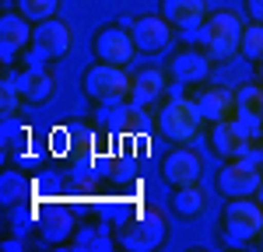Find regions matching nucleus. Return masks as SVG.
<instances>
[{
  "label": "nucleus",
  "mask_w": 263,
  "mask_h": 252,
  "mask_svg": "<svg viewBox=\"0 0 263 252\" xmlns=\"http://www.w3.org/2000/svg\"><path fill=\"white\" fill-rule=\"evenodd\" d=\"M197 42L203 46V53L211 60H232L242 46V21L232 11H218L211 18H203V25L197 28Z\"/></svg>",
  "instance_id": "1"
},
{
  "label": "nucleus",
  "mask_w": 263,
  "mask_h": 252,
  "mask_svg": "<svg viewBox=\"0 0 263 252\" xmlns=\"http://www.w3.org/2000/svg\"><path fill=\"white\" fill-rule=\"evenodd\" d=\"M130 88H134V77L123 74V67L116 63H95V67H84L81 74V91L99 105H120L130 98Z\"/></svg>",
  "instance_id": "2"
},
{
  "label": "nucleus",
  "mask_w": 263,
  "mask_h": 252,
  "mask_svg": "<svg viewBox=\"0 0 263 252\" xmlns=\"http://www.w3.org/2000/svg\"><path fill=\"white\" fill-rule=\"evenodd\" d=\"M200 109H197V98H172V102H165V109L158 112V130H162L168 140H193L197 133H200Z\"/></svg>",
  "instance_id": "3"
},
{
  "label": "nucleus",
  "mask_w": 263,
  "mask_h": 252,
  "mask_svg": "<svg viewBox=\"0 0 263 252\" xmlns=\"http://www.w3.org/2000/svg\"><path fill=\"white\" fill-rule=\"evenodd\" d=\"M263 231V203L239 196L224 207V235L232 238V245H242L249 238H260Z\"/></svg>",
  "instance_id": "4"
},
{
  "label": "nucleus",
  "mask_w": 263,
  "mask_h": 252,
  "mask_svg": "<svg viewBox=\"0 0 263 252\" xmlns=\"http://www.w3.org/2000/svg\"><path fill=\"white\" fill-rule=\"evenodd\" d=\"M260 182H263L260 165H253L249 158H232V161L218 172V189H221L228 200H239V196H256Z\"/></svg>",
  "instance_id": "5"
},
{
  "label": "nucleus",
  "mask_w": 263,
  "mask_h": 252,
  "mask_svg": "<svg viewBox=\"0 0 263 252\" xmlns=\"http://www.w3.org/2000/svg\"><path fill=\"white\" fill-rule=\"evenodd\" d=\"M70 25L60 18H46L35 25V35H32V53H35V60H60L67 56V49H70Z\"/></svg>",
  "instance_id": "6"
},
{
  "label": "nucleus",
  "mask_w": 263,
  "mask_h": 252,
  "mask_svg": "<svg viewBox=\"0 0 263 252\" xmlns=\"http://www.w3.org/2000/svg\"><path fill=\"white\" fill-rule=\"evenodd\" d=\"M126 32L134 35V46L141 53H162L172 42V25L162 14H134L126 21Z\"/></svg>",
  "instance_id": "7"
},
{
  "label": "nucleus",
  "mask_w": 263,
  "mask_h": 252,
  "mask_svg": "<svg viewBox=\"0 0 263 252\" xmlns=\"http://www.w3.org/2000/svg\"><path fill=\"white\" fill-rule=\"evenodd\" d=\"M162 235H165V221L155 210H147L141 217H134L126 228H120V245L130 252H151V249H158Z\"/></svg>",
  "instance_id": "8"
},
{
  "label": "nucleus",
  "mask_w": 263,
  "mask_h": 252,
  "mask_svg": "<svg viewBox=\"0 0 263 252\" xmlns=\"http://www.w3.org/2000/svg\"><path fill=\"white\" fill-rule=\"evenodd\" d=\"M91 49H95V56H99L102 63H116V67H126V63L134 60V53H137L134 35H130L126 28H116V25H109V28L95 32Z\"/></svg>",
  "instance_id": "9"
},
{
  "label": "nucleus",
  "mask_w": 263,
  "mask_h": 252,
  "mask_svg": "<svg viewBox=\"0 0 263 252\" xmlns=\"http://www.w3.org/2000/svg\"><path fill=\"white\" fill-rule=\"evenodd\" d=\"M203 175V158L197 151H172L162 161V179L168 186H190V182H200Z\"/></svg>",
  "instance_id": "10"
},
{
  "label": "nucleus",
  "mask_w": 263,
  "mask_h": 252,
  "mask_svg": "<svg viewBox=\"0 0 263 252\" xmlns=\"http://www.w3.org/2000/svg\"><path fill=\"white\" fill-rule=\"evenodd\" d=\"M211 144H214V151L221 158H242L249 151V144H253V137L239 126V119H221L211 130Z\"/></svg>",
  "instance_id": "11"
},
{
  "label": "nucleus",
  "mask_w": 263,
  "mask_h": 252,
  "mask_svg": "<svg viewBox=\"0 0 263 252\" xmlns=\"http://www.w3.org/2000/svg\"><path fill=\"white\" fill-rule=\"evenodd\" d=\"M32 35L35 32H32V25L21 11L18 14H4L0 18V46H4L0 53H4V60H14V53H21L32 42Z\"/></svg>",
  "instance_id": "12"
},
{
  "label": "nucleus",
  "mask_w": 263,
  "mask_h": 252,
  "mask_svg": "<svg viewBox=\"0 0 263 252\" xmlns=\"http://www.w3.org/2000/svg\"><path fill=\"white\" fill-rule=\"evenodd\" d=\"M172 77L179 84H200L207 74H211V56L200 53V49H179L172 56Z\"/></svg>",
  "instance_id": "13"
},
{
  "label": "nucleus",
  "mask_w": 263,
  "mask_h": 252,
  "mask_svg": "<svg viewBox=\"0 0 263 252\" xmlns=\"http://www.w3.org/2000/svg\"><path fill=\"white\" fill-rule=\"evenodd\" d=\"M203 14H207V4L203 0H162V18L176 28H200Z\"/></svg>",
  "instance_id": "14"
},
{
  "label": "nucleus",
  "mask_w": 263,
  "mask_h": 252,
  "mask_svg": "<svg viewBox=\"0 0 263 252\" xmlns=\"http://www.w3.org/2000/svg\"><path fill=\"white\" fill-rule=\"evenodd\" d=\"M162 95H165V74L158 67H147V70H141L134 77V88H130V102L134 105L147 109L151 102H158Z\"/></svg>",
  "instance_id": "15"
},
{
  "label": "nucleus",
  "mask_w": 263,
  "mask_h": 252,
  "mask_svg": "<svg viewBox=\"0 0 263 252\" xmlns=\"http://www.w3.org/2000/svg\"><path fill=\"white\" fill-rule=\"evenodd\" d=\"M197 109H200V116L207 123L232 119V112H235V95L224 91V88H211V91H203L200 98H197Z\"/></svg>",
  "instance_id": "16"
},
{
  "label": "nucleus",
  "mask_w": 263,
  "mask_h": 252,
  "mask_svg": "<svg viewBox=\"0 0 263 252\" xmlns=\"http://www.w3.org/2000/svg\"><path fill=\"white\" fill-rule=\"evenodd\" d=\"M14 81H18V91H21L25 102H46V95L53 91V77L46 70H39V67H28Z\"/></svg>",
  "instance_id": "17"
},
{
  "label": "nucleus",
  "mask_w": 263,
  "mask_h": 252,
  "mask_svg": "<svg viewBox=\"0 0 263 252\" xmlns=\"http://www.w3.org/2000/svg\"><path fill=\"white\" fill-rule=\"evenodd\" d=\"M172 210L179 214V217H197L203 210V189L197 182H190V186H179L176 189V196H172Z\"/></svg>",
  "instance_id": "18"
},
{
  "label": "nucleus",
  "mask_w": 263,
  "mask_h": 252,
  "mask_svg": "<svg viewBox=\"0 0 263 252\" xmlns=\"http://www.w3.org/2000/svg\"><path fill=\"white\" fill-rule=\"evenodd\" d=\"M25 196H28V179L21 172H4V179H0V200H4V207H18Z\"/></svg>",
  "instance_id": "19"
},
{
  "label": "nucleus",
  "mask_w": 263,
  "mask_h": 252,
  "mask_svg": "<svg viewBox=\"0 0 263 252\" xmlns=\"http://www.w3.org/2000/svg\"><path fill=\"white\" fill-rule=\"evenodd\" d=\"M239 53L253 63L263 60V21H253L249 28H242V46H239Z\"/></svg>",
  "instance_id": "20"
},
{
  "label": "nucleus",
  "mask_w": 263,
  "mask_h": 252,
  "mask_svg": "<svg viewBox=\"0 0 263 252\" xmlns=\"http://www.w3.org/2000/svg\"><path fill=\"white\" fill-rule=\"evenodd\" d=\"M57 7H60V0H18V11L25 14V18H32L35 25L46 21V18H53Z\"/></svg>",
  "instance_id": "21"
},
{
  "label": "nucleus",
  "mask_w": 263,
  "mask_h": 252,
  "mask_svg": "<svg viewBox=\"0 0 263 252\" xmlns=\"http://www.w3.org/2000/svg\"><path fill=\"white\" fill-rule=\"evenodd\" d=\"M0 98H4V112H14V109H18V102H25L14 77H7V81H4V88H0Z\"/></svg>",
  "instance_id": "22"
},
{
  "label": "nucleus",
  "mask_w": 263,
  "mask_h": 252,
  "mask_svg": "<svg viewBox=\"0 0 263 252\" xmlns=\"http://www.w3.org/2000/svg\"><path fill=\"white\" fill-rule=\"evenodd\" d=\"M67 228H70V217H67V214H60V217H46V238H49V242H53L57 235L63 238Z\"/></svg>",
  "instance_id": "23"
},
{
  "label": "nucleus",
  "mask_w": 263,
  "mask_h": 252,
  "mask_svg": "<svg viewBox=\"0 0 263 252\" xmlns=\"http://www.w3.org/2000/svg\"><path fill=\"white\" fill-rule=\"evenodd\" d=\"M239 102H249V105H256V112L263 116V88H242L239 95H235Z\"/></svg>",
  "instance_id": "24"
},
{
  "label": "nucleus",
  "mask_w": 263,
  "mask_h": 252,
  "mask_svg": "<svg viewBox=\"0 0 263 252\" xmlns=\"http://www.w3.org/2000/svg\"><path fill=\"white\" fill-rule=\"evenodd\" d=\"M246 11L253 21H263V0H246Z\"/></svg>",
  "instance_id": "25"
},
{
  "label": "nucleus",
  "mask_w": 263,
  "mask_h": 252,
  "mask_svg": "<svg viewBox=\"0 0 263 252\" xmlns=\"http://www.w3.org/2000/svg\"><path fill=\"white\" fill-rule=\"evenodd\" d=\"M256 200H260V203H263V182H260V189H256Z\"/></svg>",
  "instance_id": "26"
},
{
  "label": "nucleus",
  "mask_w": 263,
  "mask_h": 252,
  "mask_svg": "<svg viewBox=\"0 0 263 252\" xmlns=\"http://www.w3.org/2000/svg\"><path fill=\"white\" fill-rule=\"evenodd\" d=\"M260 81H263V60H260Z\"/></svg>",
  "instance_id": "27"
},
{
  "label": "nucleus",
  "mask_w": 263,
  "mask_h": 252,
  "mask_svg": "<svg viewBox=\"0 0 263 252\" xmlns=\"http://www.w3.org/2000/svg\"><path fill=\"white\" fill-rule=\"evenodd\" d=\"M260 249H263V231H260Z\"/></svg>",
  "instance_id": "28"
}]
</instances>
